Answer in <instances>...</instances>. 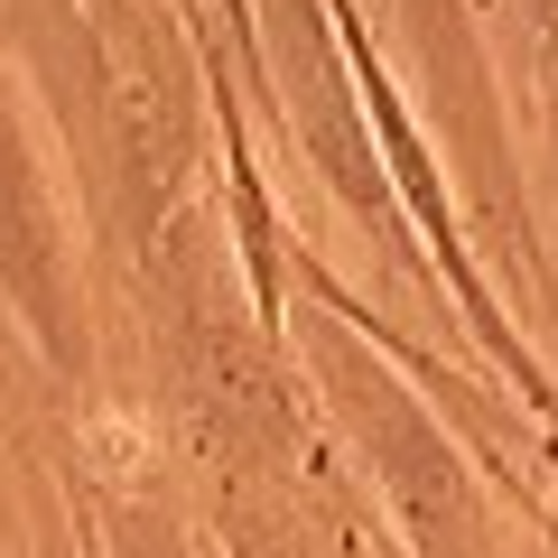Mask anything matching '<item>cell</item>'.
Here are the masks:
<instances>
[{
  "mask_svg": "<svg viewBox=\"0 0 558 558\" xmlns=\"http://www.w3.org/2000/svg\"><path fill=\"white\" fill-rule=\"evenodd\" d=\"M0 307L28 336V354L57 381H94V289H84V233L65 205V168L28 102L20 65L0 57Z\"/></svg>",
  "mask_w": 558,
  "mask_h": 558,
  "instance_id": "cell-2",
  "label": "cell"
},
{
  "mask_svg": "<svg viewBox=\"0 0 558 558\" xmlns=\"http://www.w3.org/2000/svg\"><path fill=\"white\" fill-rule=\"evenodd\" d=\"M0 558H10V549H0Z\"/></svg>",
  "mask_w": 558,
  "mask_h": 558,
  "instance_id": "cell-4",
  "label": "cell"
},
{
  "mask_svg": "<svg viewBox=\"0 0 558 558\" xmlns=\"http://www.w3.org/2000/svg\"><path fill=\"white\" fill-rule=\"evenodd\" d=\"M521 28V84H531V121H539V159L558 186V0H512Z\"/></svg>",
  "mask_w": 558,
  "mask_h": 558,
  "instance_id": "cell-3",
  "label": "cell"
},
{
  "mask_svg": "<svg viewBox=\"0 0 558 558\" xmlns=\"http://www.w3.org/2000/svg\"><path fill=\"white\" fill-rule=\"evenodd\" d=\"M289 373L307 381L317 418L381 494L410 558H531V521L484 484V465L457 447V428L299 279H289Z\"/></svg>",
  "mask_w": 558,
  "mask_h": 558,
  "instance_id": "cell-1",
  "label": "cell"
}]
</instances>
